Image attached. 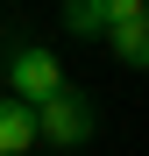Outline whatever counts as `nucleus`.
Returning a JSON list of instances; mask_svg holds the SVG:
<instances>
[{
    "label": "nucleus",
    "instance_id": "nucleus-3",
    "mask_svg": "<svg viewBox=\"0 0 149 156\" xmlns=\"http://www.w3.org/2000/svg\"><path fill=\"white\" fill-rule=\"evenodd\" d=\"M135 7H142V0H71V7H64V29H71V36H92V43H107Z\"/></svg>",
    "mask_w": 149,
    "mask_h": 156
},
{
    "label": "nucleus",
    "instance_id": "nucleus-5",
    "mask_svg": "<svg viewBox=\"0 0 149 156\" xmlns=\"http://www.w3.org/2000/svg\"><path fill=\"white\" fill-rule=\"evenodd\" d=\"M107 50H114V64H128V71H149V0L121 21V29L107 36Z\"/></svg>",
    "mask_w": 149,
    "mask_h": 156
},
{
    "label": "nucleus",
    "instance_id": "nucleus-4",
    "mask_svg": "<svg viewBox=\"0 0 149 156\" xmlns=\"http://www.w3.org/2000/svg\"><path fill=\"white\" fill-rule=\"evenodd\" d=\"M43 142V128H36V107H21L14 92H0V156H29Z\"/></svg>",
    "mask_w": 149,
    "mask_h": 156
},
{
    "label": "nucleus",
    "instance_id": "nucleus-1",
    "mask_svg": "<svg viewBox=\"0 0 149 156\" xmlns=\"http://www.w3.org/2000/svg\"><path fill=\"white\" fill-rule=\"evenodd\" d=\"M7 92L21 99V107H36V114H43L57 92H71L57 50H43V43H14V50H7Z\"/></svg>",
    "mask_w": 149,
    "mask_h": 156
},
{
    "label": "nucleus",
    "instance_id": "nucleus-2",
    "mask_svg": "<svg viewBox=\"0 0 149 156\" xmlns=\"http://www.w3.org/2000/svg\"><path fill=\"white\" fill-rule=\"evenodd\" d=\"M36 128H43V142H50V149H85V142H92V128H99V114H92V99H85V92H57V99L36 114Z\"/></svg>",
    "mask_w": 149,
    "mask_h": 156
}]
</instances>
